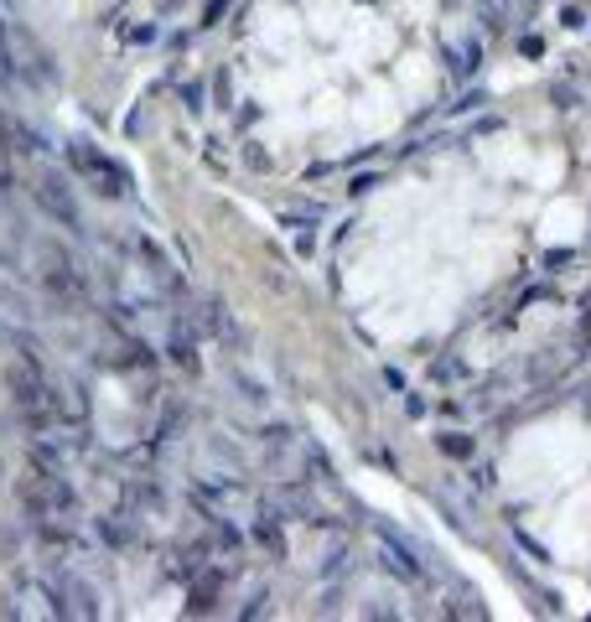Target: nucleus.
Here are the masks:
<instances>
[{
  "instance_id": "1",
  "label": "nucleus",
  "mask_w": 591,
  "mask_h": 622,
  "mask_svg": "<svg viewBox=\"0 0 591 622\" xmlns=\"http://www.w3.org/2000/svg\"><path fill=\"white\" fill-rule=\"evenodd\" d=\"M31 198L47 207V218H58L62 229H84V213H78V198H73V187L62 172H42V177L31 182Z\"/></svg>"
},
{
  "instance_id": "2",
  "label": "nucleus",
  "mask_w": 591,
  "mask_h": 622,
  "mask_svg": "<svg viewBox=\"0 0 591 622\" xmlns=\"http://www.w3.org/2000/svg\"><path fill=\"white\" fill-rule=\"evenodd\" d=\"M68 161H73V166L93 182V192H104V198H125V172H119L109 156H99L93 146L73 141V146H68Z\"/></svg>"
},
{
  "instance_id": "3",
  "label": "nucleus",
  "mask_w": 591,
  "mask_h": 622,
  "mask_svg": "<svg viewBox=\"0 0 591 622\" xmlns=\"http://www.w3.org/2000/svg\"><path fill=\"white\" fill-rule=\"evenodd\" d=\"M42 275H47V286H53V291H68V296H78V291H84V275L73 270V260H62L58 249H47V270H42Z\"/></svg>"
},
{
  "instance_id": "4",
  "label": "nucleus",
  "mask_w": 591,
  "mask_h": 622,
  "mask_svg": "<svg viewBox=\"0 0 591 622\" xmlns=\"http://www.w3.org/2000/svg\"><path fill=\"white\" fill-rule=\"evenodd\" d=\"M441 451H451V456H473V441H467V436H441Z\"/></svg>"
}]
</instances>
